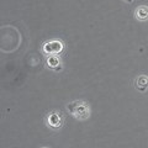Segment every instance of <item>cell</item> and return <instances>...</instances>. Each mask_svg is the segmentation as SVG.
Here are the masks:
<instances>
[{
	"mask_svg": "<svg viewBox=\"0 0 148 148\" xmlns=\"http://www.w3.org/2000/svg\"><path fill=\"white\" fill-rule=\"evenodd\" d=\"M67 109L72 114V116L79 121H84L90 117V108L85 101H73L67 106Z\"/></svg>",
	"mask_w": 148,
	"mask_h": 148,
	"instance_id": "obj_1",
	"label": "cell"
},
{
	"mask_svg": "<svg viewBox=\"0 0 148 148\" xmlns=\"http://www.w3.org/2000/svg\"><path fill=\"white\" fill-rule=\"evenodd\" d=\"M42 49H43V52L47 54H58L63 51V43L61 41L53 40V41H49V42H46L43 45Z\"/></svg>",
	"mask_w": 148,
	"mask_h": 148,
	"instance_id": "obj_2",
	"label": "cell"
},
{
	"mask_svg": "<svg viewBox=\"0 0 148 148\" xmlns=\"http://www.w3.org/2000/svg\"><path fill=\"white\" fill-rule=\"evenodd\" d=\"M47 122L51 127L59 128L63 125V117L58 112H51L47 117Z\"/></svg>",
	"mask_w": 148,
	"mask_h": 148,
	"instance_id": "obj_3",
	"label": "cell"
},
{
	"mask_svg": "<svg viewBox=\"0 0 148 148\" xmlns=\"http://www.w3.org/2000/svg\"><path fill=\"white\" fill-rule=\"evenodd\" d=\"M136 88L140 91H146L148 89V77L140 75L136 79Z\"/></svg>",
	"mask_w": 148,
	"mask_h": 148,
	"instance_id": "obj_4",
	"label": "cell"
},
{
	"mask_svg": "<svg viewBox=\"0 0 148 148\" xmlns=\"http://www.w3.org/2000/svg\"><path fill=\"white\" fill-rule=\"evenodd\" d=\"M135 16H136L137 20H141V21L147 20L148 18V8L147 6H140L138 9H136Z\"/></svg>",
	"mask_w": 148,
	"mask_h": 148,
	"instance_id": "obj_5",
	"label": "cell"
},
{
	"mask_svg": "<svg viewBox=\"0 0 148 148\" xmlns=\"http://www.w3.org/2000/svg\"><path fill=\"white\" fill-rule=\"evenodd\" d=\"M47 64L51 68H54V69H61V59H59L57 56H49L47 58Z\"/></svg>",
	"mask_w": 148,
	"mask_h": 148,
	"instance_id": "obj_6",
	"label": "cell"
},
{
	"mask_svg": "<svg viewBox=\"0 0 148 148\" xmlns=\"http://www.w3.org/2000/svg\"><path fill=\"white\" fill-rule=\"evenodd\" d=\"M128 1H131V0H128Z\"/></svg>",
	"mask_w": 148,
	"mask_h": 148,
	"instance_id": "obj_7",
	"label": "cell"
}]
</instances>
